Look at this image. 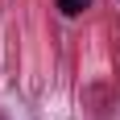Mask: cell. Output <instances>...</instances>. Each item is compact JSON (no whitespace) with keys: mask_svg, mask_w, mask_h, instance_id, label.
Listing matches in <instances>:
<instances>
[{"mask_svg":"<svg viewBox=\"0 0 120 120\" xmlns=\"http://www.w3.org/2000/svg\"><path fill=\"white\" fill-rule=\"evenodd\" d=\"M87 4H91V0H58V8L66 12V17H79V12H83Z\"/></svg>","mask_w":120,"mask_h":120,"instance_id":"6da1fadb","label":"cell"}]
</instances>
